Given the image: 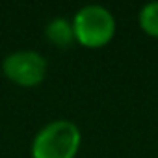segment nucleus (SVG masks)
<instances>
[{"label":"nucleus","mask_w":158,"mask_h":158,"mask_svg":"<svg viewBox=\"0 0 158 158\" xmlns=\"http://www.w3.org/2000/svg\"><path fill=\"white\" fill-rule=\"evenodd\" d=\"M82 145V132L69 119H54L32 139V158H74Z\"/></svg>","instance_id":"nucleus-1"},{"label":"nucleus","mask_w":158,"mask_h":158,"mask_svg":"<svg viewBox=\"0 0 158 158\" xmlns=\"http://www.w3.org/2000/svg\"><path fill=\"white\" fill-rule=\"evenodd\" d=\"M71 21L74 30V41H78L86 48L106 47L114 39L117 28L114 13L101 4L82 6Z\"/></svg>","instance_id":"nucleus-2"},{"label":"nucleus","mask_w":158,"mask_h":158,"mask_svg":"<svg viewBox=\"0 0 158 158\" xmlns=\"http://www.w3.org/2000/svg\"><path fill=\"white\" fill-rule=\"evenodd\" d=\"M2 71L8 80L21 88L39 86L47 76V60L41 52L23 48L10 52L2 61Z\"/></svg>","instance_id":"nucleus-3"},{"label":"nucleus","mask_w":158,"mask_h":158,"mask_svg":"<svg viewBox=\"0 0 158 158\" xmlns=\"http://www.w3.org/2000/svg\"><path fill=\"white\" fill-rule=\"evenodd\" d=\"M45 35L47 39L60 48H67L74 41V30H73V21L65 17H54L47 23L45 26Z\"/></svg>","instance_id":"nucleus-4"},{"label":"nucleus","mask_w":158,"mask_h":158,"mask_svg":"<svg viewBox=\"0 0 158 158\" xmlns=\"http://www.w3.org/2000/svg\"><path fill=\"white\" fill-rule=\"evenodd\" d=\"M138 23H139L141 30L147 35L158 37V0H156V2H147L139 10Z\"/></svg>","instance_id":"nucleus-5"}]
</instances>
